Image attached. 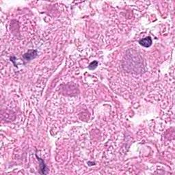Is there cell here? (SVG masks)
Segmentation results:
<instances>
[{
	"mask_svg": "<svg viewBox=\"0 0 175 175\" xmlns=\"http://www.w3.org/2000/svg\"><path fill=\"white\" fill-rule=\"evenodd\" d=\"M152 42V39L150 38V36L146 37V38H142L139 40V43L142 46H145V47H149V46H151Z\"/></svg>",
	"mask_w": 175,
	"mask_h": 175,
	"instance_id": "cell-2",
	"label": "cell"
},
{
	"mask_svg": "<svg viewBox=\"0 0 175 175\" xmlns=\"http://www.w3.org/2000/svg\"><path fill=\"white\" fill-rule=\"evenodd\" d=\"M97 65H98V62H96V61H94V62H92L90 65H89L88 68L90 70H93V69H94L96 66H97Z\"/></svg>",
	"mask_w": 175,
	"mask_h": 175,
	"instance_id": "cell-4",
	"label": "cell"
},
{
	"mask_svg": "<svg viewBox=\"0 0 175 175\" xmlns=\"http://www.w3.org/2000/svg\"><path fill=\"white\" fill-rule=\"evenodd\" d=\"M36 157L38 158V161L40 162V173L42 174H47V168H46V166L45 163H44V160L42 159L41 158L38 157L37 155Z\"/></svg>",
	"mask_w": 175,
	"mask_h": 175,
	"instance_id": "cell-3",
	"label": "cell"
},
{
	"mask_svg": "<svg viewBox=\"0 0 175 175\" xmlns=\"http://www.w3.org/2000/svg\"><path fill=\"white\" fill-rule=\"evenodd\" d=\"M36 55L37 51H36V50H29L28 52H27V53L23 55V57L25 60L29 61L33 58H34V57H36Z\"/></svg>",
	"mask_w": 175,
	"mask_h": 175,
	"instance_id": "cell-1",
	"label": "cell"
}]
</instances>
